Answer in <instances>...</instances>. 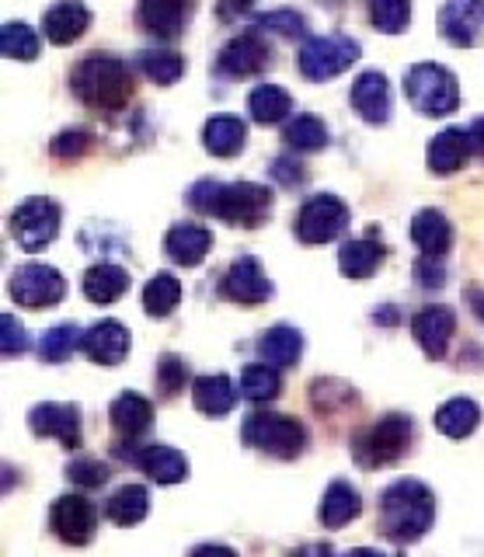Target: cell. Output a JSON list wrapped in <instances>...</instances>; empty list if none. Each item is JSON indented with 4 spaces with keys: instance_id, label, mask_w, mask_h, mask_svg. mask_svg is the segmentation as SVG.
<instances>
[{
    "instance_id": "obj_1",
    "label": "cell",
    "mask_w": 484,
    "mask_h": 557,
    "mask_svg": "<svg viewBox=\"0 0 484 557\" xmlns=\"http://www.w3.org/2000/svg\"><path fill=\"white\" fill-rule=\"evenodd\" d=\"M196 213L216 216L240 231H258L272 216V188L258 182H196L188 188Z\"/></svg>"
},
{
    "instance_id": "obj_2",
    "label": "cell",
    "mask_w": 484,
    "mask_h": 557,
    "mask_svg": "<svg viewBox=\"0 0 484 557\" xmlns=\"http://www.w3.org/2000/svg\"><path fill=\"white\" fill-rule=\"evenodd\" d=\"M436 522V495L419 478H401L380 492V530L394 544H414Z\"/></svg>"
},
{
    "instance_id": "obj_3",
    "label": "cell",
    "mask_w": 484,
    "mask_h": 557,
    "mask_svg": "<svg viewBox=\"0 0 484 557\" xmlns=\"http://www.w3.org/2000/svg\"><path fill=\"white\" fill-rule=\"evenodd\" d=\"M133 70L109 52H91L71 70V91L98 112H119L133 98Z\"/></svg>"
},
{
    "instance_id": "obj_4",
    "label": "cell",
    "mask_w": 484,
    "mask_h": 557,
    "mask_svg": "<svg viewBox=\"0 0 484 557\" xmlns=\"http://www.w3.org/2000/svg\"><path fill=\"white\" fill-rule=\"evenodd\" d=\"M240 440L251 449L265 453L275 460H297L307 446V429L300 418L280 414V411H255L240 425Z\"/></svg>"
},
{
    "instance_id": "obj_5",
    "label": "cell",
    "mask_w": 484,
    "mask_h": 557,
    "mask_svg": "<svg viewBox=\"0 0 484 557\" xmlns=\"http://www.w3.org/2000/svg\"><path fill=\"white\" fill-rule=\"evenodd\" d=\"M405 98L422 115H454L460 109V84L439 63H414L405 74Z\"/></svg>"
},
{
    "instance_id": "obj_6",
    "label": "cell",
    "mask_w": 484,
    "mask_h": 557,
    "mask_svg": "<svg viewBox=\"0 0 484 557\" xmlns=\"http://www.w3.org/2000/svg\"><path fill=\"white\" fill-rule=\"evenodd\" d=\"M411 418L408 414H384L380 422H373L370 429H362L352 440V457L359 460V467L376 470V467H390L405 457L411 449Z\"/></svg>"
},
{
    "instance_id": "obj_7",
    "label": "cell",
    "mask_w": 484,
    "mask_h": 557,
    "mask_svg": "<svg viewBox=\"0 0 484 557\" xmlns=\"http://www.w3.org/2000/svg\"><path fill=\"white\" fill-rule=\"evenodd\" d=\"M362 57V46L352 39V35H342V32H332V35H314V39H303L300 46V74L314 84H324V81H335L338 74H345L356 60Z\"/></svg>"
},
{
    "instance_id": "obj_8",
    "label": "cell",
    "mask_w": 484,
    "mask_h": 557,
    "mask_svg": "<svg viewBox=\"0 0 484 557\" xmlns=\"http://www.w3.org/2000/svg\"><path fill=\"white\" fill-rule=\"evenodd\" d=\"M60 216L63 213H60V206L53 199H42V196L25 199L11 213V237H14V244H18V248L28 251V255L46 251L49 244L57 240V234H60Z\"/></svg>"
},
{
    "instance_id": "obj_9",
    "label": "cell",
    "mask_w": 484,
    "mask_h": 557,
    "mask_svg": "<svg viewBox=\"0 0 484 557\" xmlns=\"http://www.w3.org/2000/svg\"><path fill=\"white\" fill-rule=\"evenodd\" d=\"M349 206H345L338 196L332 191H318V196H310L300 213H297V223H293V231H297V240L300 244H327L345 234V226H349Z\"/></svg>"
},
{
    "instance_id": "obj_10",
    "label": "cell",
    "mask_w": 484,
    "mask_h": 557,
    "mask_svg": "<svg viewBox=\"0 0 484 557\" xmlns=\"http://www.w3.org/2000/svg\"><path fill=\"white\" fill-rule=\"evenodd\" d=\"M11 300L28 310H42V307H57L66 296V278L53 265H39V261H28L18 265L8 283Z\"/></svg>"
},
{
    "instance_id": "obj_11",
    "label": "cell",
    "mask_w": 484,
    "mask_h": 557,
    "mask_svg": "<svg viewBox=\"0 0 484 557\" xmlns=\"http://www.w3.org/2000/svg\"><path fill=\"white\" fill-rule=\"evenodd\" d=\"M269 63H272V49L262 39V28H248V32L234 35V39L220 49L216 74L231 77V81H245V77L262 74Z\"/></svg>"
},
{
    "instance_id": "obj_12",
    "label": "cell",
    "mask_w": 484,
    "mask_h": 557,
    "mask_svg": "<svg viewBox=\"0 0 484 557\" xmlns=\"http://www.w3.org/2000/svg\"><path fill=\"white\" fill-rule=\"evenodd\" d=\"M49 530H53L66 547L91 544L98 533V509L84 495H63L49 509Z\"/></svg>"
},
{
    "instance_id": "obj_13",
    "label": "cell",
    "mask_w": 484,
    "mask_h": 557,
    "mask_svg": "<svg viewBox=\"0 0 484 557\" xmlns=\"http://www.w3.org/2000/svg\"><path fill=\"white\" fill-rule=\"evenodd\" d=\"M272 283H269V275L262 272V261L245 255V258H237L234 265L223 272L220 278V296L223 300H231V304H245V307H255V304H265L272 300Z\"/></svg>"
},
{
    "instance_id": "obj_14",
    "label": "cell",
    "mask_w": 484,
    "mask_h": 557,
    "mask_svg": "<svg viewBox=\"0 0 484 557\" xmlns=\"http://www.w3.org/2000/svg\"><path fill=\"white\" fill-rule=\"evenodd\" d=\"M439 32L449 46H484V0H446L439 11Z\"/></svg>"
},
{
    "instance_id": "obj_15",
    "label": "cell",
    "mask_w": 484,
    "mask_h": 557,
    "mask_svg": "<svg viewBox=\"0 0 484 557\" xmlns=\"http://www.w3.org/2000/svg\"><path fill=\"white\" fill-rule=\"evenodd\" d=\"M28 429L39 440H57L66 449L80 446V408L77 405H57V400H42L28 411Z\"/></svg>"
},
{
    "instance_id": "obj_16",
    "label": "cell",
    "mask_w": 484,
    "mask_h": 557,
    "mask_svg": "<svg viewBox=\"0 0 484 557\" xmlns=\"http://www.w3.org/2000/svg\"><path fill=\"white\" fill-rule=\"evenodd\" d=\"M454 331H457V313L449 310L446 304H429L411 318V335H414V342L422 345V352L429 359H443L446 356Z\"/></svg>"
},
{
    "instance_id": "obj_17",
    "label": "cell",
    "mask_w": 484,
    "mask_h": 557,
    "mask_svg": "<svg viewBox=\"0 0 484 557\" xmlns=\"http://www.w3.org/2000/svg\"><path fill=\"white\" fill-rule=\"evenodd\" d=\"M188 14H193V0H140L136 22L153 39H178Z\"/></svg>"
},
{
    "instance_id": "obj_18",
    "label": "cell",
    "mask_w": 484,
    "mask_h": 557,
    "mask_svg": "<svg viewBox=\"0 0 484 557\" xmlns=\"http://www.w3.org/2000/svg\"><path fill=\"white\" fill-rule=\"evenodd\" d=\"M349 101L370 126H384L390 119V81L380 74V70H367V74L356 77Z\"/></svg>"
},
{
    "instance_id": "obj_19",
    "label": "cell",
    "mask_w": 484,
    "mask_h": 557,
    "mask_svg": "<svg viewBox=\"0 0 484 557\" xmlns=\"http://www.w3.org/2000/svg\"><path fill=\"white\" fill-rule=\"evenodd\" d=\"M88 28H91V11L80 0H60V4L46 8L42 14V35L53 46H71Z\"/></svg>"
},
{
    "instance_id": "obj_20",
    "label": "cell",
    "mask_w": 484,
    "mask_h": 557,
    "mask_svg": "<svg viewBox=\"0 0 484 557\" xmlns=\"http://www.w3.org/2000/svg\"><path fill=\"white\" fill-rule=\"evenodd\" d=\"M210 248H213V234L206 231L202 223H193V220L175 223L164 237L167 258L175 261V265H185V269H196L199 261L210 255Z\"/></svg>"
},
{
    "instance_id": "obj_21",
    "label": "cell",
    "mask_w": 484,
    "mask_h": 557,
    "mask_svg": "<svg viewBox=\"0 0 484 557\" xmlns=\"http://www.w3.org/2000/svg\"><path fill=\"white\" fill-rule=\"evenodd\" d=\"M80 348L98 366H119L129 356V331L119 321H98L91 331H84Z\"/></svg>"
},
{
    "instance_id": "obj_22",
    "label": "cell",
    "mask_w": 484,
    "mask_h": 557,
    "mask_svg": "<svg viewBox=\"0 0 484 557\" xmlns=\"http://www.w3.org/2000/svg\"><path fill=\"white\" fill-rule=\"evenodd\" d=\"M387 248L376 237V226H370L367 237H352L342 244L338 251V272L345 278H370L380 265H384Z\"/></svg>"
},
{
    "instance_id": "obj_23",
    "label": "cell",
    "mask_w": 484,
    "mask_h": 557,
    "mask_svg": "<svg viewBox=\"0 0 484 557\" xmlns=\"http://www.w3.org/2000/svg\"><path fill=\"white\" fill-rule=\"evenodd\" d=\"M109 418H112V429L123 435V440L136 443L140 435L153 425V405L136 391H123L109 408Z\"/></svg>"
},
{
    "instance_id": "obj_24",
    "label": "cell",
    "mask_w": 484,
    "mask_h": 557,
    "mask_svg": "<svg viewBox=\"0 0 484 557\" xmlns=\"http://www.w3.org/2000/svg\"><path fill=\"white\" fill-rule=\"evenodd\" d=\"M133 463L144 470L147 481L153 484H182L188 478V460L185 453L171 446H144L133 453Z\"/></svg>"
},
{
    "instance_id": "obj_25",
    "label": "cell",
    "mask_w": 484,
    "mask_h": 557,
    "mask_svg": "<svg viewBox=\"0 0 484 557\" xmlns=\"http://www.w3.org/2000/svg\"><path fill=\"white\" fill-rule=\"evenodd\" d=\"M411 240L422 255L443 258L454 248V223H449L439 209H419L411 220Z\"/></svg>"
},
{
    "instance_id": "obj_26",
    "label": "cell",
    "mask_w": 484,
    "mask_h": 557,
    "mask_svg": "<svg viewBox=\"0 0 484 557\" xmlns=\"http://www.w3.org/2000/svg\"><path fill=\"white\" fill-rule=\"evenodd\" d=\"M362 512V495L356 492V487L349 481H332L324 487V498L318 505V519H321V527L327 530H342V527H349V522Z\"/></svg>"
},
{
    "instance_id": "obj_27",
    "label": "cell",
    "mask_w": 484,
    "mask_h": 557,
    "mask_svg": "<svg viewBox=\"0 0 484 557\" xmlns=\"http://www.w3.org/2000/svg\"><path fill=\"white\" fill-rule=\"evenodd\" d=\"M245 139H248V126L231 112L210 115V122L202 126V144L213 157H237L245 150Z\"/></svg>"
},
{
    "instance_id": "obj_28",
    "label": "cell",
    "mask_w": 484,
    "mask_h": 557,
    "mask_svg": "<svg viewBox=\"0 0 484 557\" xmlns=\"http://www.w3.org/2000/svg\"><path fill=\"white\" fill-rule=\"evenodd\" d=\"M258 352H262V359L275 366V370H289V366H297L303 356V335L289 324H275L258 338Z\"/></svg>"
},
{
    "instance_id": "obj_29",
    "label": "cell",
    "mask_w": 484,
    "mask_h": 557,
    "mask_svg": "<svg viewBox=\"0 0 484 557\" xmlns=\"http://www.w3.org/2000/svg\"><path fill=\"white\" fill-rule=\"evenodd\" d=\"M84 296L91 304H115L119 296L129 289V272L123 265H112V261H98L88 272H84V283H80Z\"/></svg>"
},
{
    "instance_id": "obj_30",
    "label": "cell",
    "mask_w": 484,
    "mask_h": 557,
    "mask_svg": "<svg viewBox=\"0 0 484 557\" xmlns=\"http://www.w3.org/2000/svg\"><path fill=\"white\" fill-rule=\"evenodd\" d=\"M467 153H471V144H467V133L463 129H443L439 136L429 139V150H425V164L432 174H454L463 168Z\"/></svg>"
},
{
    "instance_id": "obj_31",
    "label": "cell",
    "mask_w": 484,
    "mask_h": 557,
    "mask_svg": "<svg viewBox=\"0 0 484 557\" xmlns=\"http://www.w3.org/2000/svg\"><path fill=\"white\" fill-rule=\"evenodd\" d=\"M234 400H237V391H234L231 376H223V373L199 376L193 383V405L206 418H227L231 408H234Z\"/></svg>"
},
{
    "instance_id": "obj_32",
    "label": "cell",
    "mask_w": 484,
    "mask_h": 557,
    "mask_svg": "<svg viewBox=\"0 0 484 557\" xmlns=\"http://www.w3.org/2000/svg\"><path fill=\"white\" fill-rule=\"evenodd\" d=\"M481 425V408L474 397H449L446 405L436 411V429L446 440H467Z\"/></svg>"
},
{
    "instance_id": "obj_33",
    "label": "cell",
    "mask_w": 484,
    "mask_h": 557,
    "mask_svg": "<svg viewBox=\"0 0 484 557\" xmlns=\"http://www.w3.org/2000/svg\"><path fill=\"white\" fill-rule=\"evenodd\" d=\"M150 512V495L144 484H123L106 502V519L115 527H140Z\"/></svg>"
},
{
    "instance_id": "obj_34",
    "label": "cell",
    "mask_w": 484,
    "mask_h": 557,
    "mask_svg": "<svg viewBox=\"0 0 484 557\" xmlns=\"http://www.w3.org/2000/svg\"><path fill=\"white\" fill-rule=\"evenodd\" d=\"M248 112L262 126H275V122H283L293 112V98L280 84H262L248 95Z\"/></svg>"
},
{
    "instance_id": "obj_35",
    "label": "cell",
    "mask_w": 484,
    "mask_h": 557,
    "mask_svg": "<svg viewBox=\"0 0 484 557\" xmlns=\"http://www.w3.org/2000/svg\"><path fill=\"white\" fill-rule=\"evenodd\" d=\"M283 144L293 150V153H314V150H324L327 147V126L310 112H300L297 119L286 122L283 129Z\"/></svg>"
},
{
    "instance_id": "obj_36",
    "label": "cell",
    "mask_w": 484,
    "mask_h": 557,
    "mask_svg": "<svg viewBox=\"0 0 484 557\" xmlns=\"http://www.w3.org/2000/svg\"><path fill=\"white\" fill-rule=\"evenodd\" d=\"M283 391V380L275 373V366L269 362H251L240 370V397L255 400V405H265V400H275Z\"/></svg>"
},
{
    "instance_id": "obj_37",
    "label": "cell",
    "mask_w": 484,
    "mask_h": 557,
    "mask_svg": "<svg viewBox=\"0 0 484 557\" xmlns=\"http://www.w3.org/2000/svg\"><path fill=\"white\" fill-rule=\"evenodd\" d=\"M182 304V283L171 272H158L144 286V310L150 318H167V313H175Z\"/></svg>"
},
{
    "instance_id": "obj_38",
    "label": "cell",
    "mask_w": 484,
    "mask_h": 557,
    "mask_svg": "<svg viewBox=\"0 0 484 557\" xmlns=\"http://www.w3.org/2000/svg\"><path fill=\"white\" fill-rule=\"evenodd\" d=\"M0 52L8 60H18V63H32L39 57V35L32 32L25 22H8L0 28Z\"/></svg>"
},
{
    "instance_id": "obj_39",
    "label": "cell",
    "mask_w": 484,
    "mask_h": 557,
    "mask_svg": "<svg viewBox=\"0 0 484 557\" xmlns=\"http://www.w3.org/2000/svg\"><path fill=\"white\" fill-rule=\"evenodd\" d=\"M80 342H84V335L77 324H57L42 335L39 356H42V362H66L74 356V348H80Z\"/></svg>"
},
{
    "instance_id": "obj_40",
    "label": "cell",
    "mask_w": 484,
    "mask_h": 557,
    "mask_svg": "<svg viewBox=\"0 0 484 557\" xmlns=\"http://www.w3.org/2000/svg\"><path fill=\"white\" fill-rule=\"evenodd\" d=\"M140 70L153 84L167 87V84L182 81L185 60L178 57V52H167V49H147V52H140Z\"/></svg>"
},
{
    "instance_id": "obj_41",
    "label": "cell",
    "mask_w": 484,
    "mask_h": 557,
    "mask_svg": "<svg viewBox=\"0 0 484 557\" xmlns=\"http://www.w3.org/2000/svg\"><path fill=\"white\" fill-rule=\"evenodd\" d=\"M370 22L384 35H401L411 22V0H370Z\"/></svg>"
},
{
    "instance_id": "obj_42",
    "label": "cell",
    "mask_w": 484,
    "mask_h": 557,
    "mask_svg": "<svg viewBox=\"0 0 484 557\" xmlns=\"http://www.w3.org/2000/svg\"><path fill=\"white\" fill-rule=\"evenodd\" d=\"M258 28L272 32V35H283V39H307V17L300 11H293V8L258 14Z\"/></svg>"
},
{
    "instance_id": "obj_43",
    "label": "cell",
    "mask_w": 484,
    "mask_h": 557,
    "mask_svg": "<svg viewBox=\"0 0 484 557\" xmlns=\"http://www.w3.org/2000/svg\"><path fill=\"white\" fill-rule=\"evenodd\" d=\"M91 147H95V136L88 129H63L60 136H53L49 153H53L57 161H80L84 153H91Z\"/></svg>"
},
{
    "instance_id": "obj_44",
    "label": "cell",
    "mask_w": 484,
    "mask_h": 557,
    "mask_svg": "<svg viewBox=\"0 0 484 557\" xmlns=\"http://www.w3.org/2000/svg\"><path fill=\"white\" fill-rule=\"evenodd\" d=\"M66 481L74 487H84V492H91V487H101L109 481V467L95 457H80L66 463Z\"/></svg>"
},
{
    "instance_id": "obj_45",
    "label": "cell",
    "mask_w": 484,
    "mask_h": 557,
    "mask_svg": "<svg viewBox=\"0 0 484 557\" xmlns=\"http://www.w3.org/2000/svg\"><path fill=\"white\" fill-rule=\"evenodd\" d=\"M185 380H188V366H185V359H178V356H164L161 362H158V394L164 397V400H171V397H178L182 391H185Z\"/></svg>"
},
{
    "instance_id": "obj_46",
    "label": "cell",
    "mask_w": 484,
    "mask_h": 557,
    "mask_svg": "<svg viewBox=\"0 0 484 557\" xmlns=\"http://www.w3.org/2000/svg\"><path fill=\"white\" fill-rule=\"evenodd\" d=\"M0 348H4V359L22 356L28 348V335L14 313H4V318H0Z\"/></svg>"
},
{
    "instance_id": "obj_47",
    "label": "cell",
    "mask_w": 484,
    "mask_h": 557,
    "mask_svg": "<svg viewBox=\"0 0 484 557\" xmlns=\"http://www.w3.org/2000/svg\"><path fill=\"white\" fill-rule=\"evenodd\" d=\"M269 174H272V178L280 182V185H286V188H297V185L307 182L303 164H300V161H293V157H275L272 168H269Z\"/></svg>"
},
{
    "instance_id": "obj_48",
    "label": "cell",
    "mask_w": 484,
    "mask_h": 557,
    "mask_svg": "<svg viewBox=\"0 0 484 557\" xmlns=\"http://www.w3.org/2000/svg\"><path fill=\"white\" fill-rule=\"evenodd\" d=\"M414 283H419L422 289H439L446 283V269L439 265V258L422 255L419 261H414Z\"/></svg>"
},
{
    "instance_id": "obj_49",
    "label": "cell",
    "mask_w": 484,
    "mask_h": 557,
    "mask_svg": "<svg viewBox=\"0 0 484 557\" xmlns=\"http://www.w3.org/2000/svg\"><path fill=\"white\" fill-rule=\"evenodd\" d=\"M467 144H471V153L484 157V115L471 122V129H467Z\"/></svg>"
},
{
    "instance_id": "obj_50",
    "label": "cell",
    "mask_w": 484,
    "mask_h": 557,
    "mask_svg": "<svg viewBox=\"0 0 484 557\" xmlns=\"http://www.w3.org/2000/svg\"><path fill=\"white\" fill-rule=\"evenodd\" d=\"M223 17H237V14H248L255 8V0H220Z\"/></svg>"
},
{
    "instance_id": "obj_51",
    "label": "cell",
    "mask_w": 484,
    "mask_h": 557,
    "mask_svg": "<svg viewBox=\"0 0 484 557\" xmlns=\"http://www.w3.org/2000/svg\"><path fill=\"white\" fill-rule=\"evenodd\" d=\"M188 557H237L231 547H223V544H202V547H196Z\"/></svg>"
},
{
    "instance_id": "obj_52",
    "label": "cell",
    "mask_w": 484,
    "mask_h": 557,
    "mask_svg": "<svg viewBox=\"0 0 484 557\" xmlns=\"http://www.w3.org/2000/svg\"><path fill=\"white\" fill-rule=\"evenodd\" d=\"M467 304H471V310L477 313V321H484V293L477 286L467 289Z\"/></svg>"
},
{
    "instance_id": "obj_53",
    "label": "cell",
    "mask_w": 484,
    "mask_h": 557,
    "mask_svg": "<svg viewBox=\"0 0 484 557\" xmlns=\"http://www.w3.org/2000/svg\"><path fill=\"white\" fill-rule=\"evenodd\" d=\"M293 557H335V554H332V547H327V544H307Z\"/></svg>"
},
{
    "instance_id": "obj_54",
    "label": "cell",
    "mask_w": 484,
    "mask_h": 557,
    "mask_svg": "<svg viewBox=\"0 0 484 557\" xmlns=\"http://www.w3.org/2000/svg\"><path fill=\"white\" fill-rule=\"evenodd\" d=\"M345 557H390V554H384V550H373V547H356V550H349Z\"/></svg>"
}]
</instances>
